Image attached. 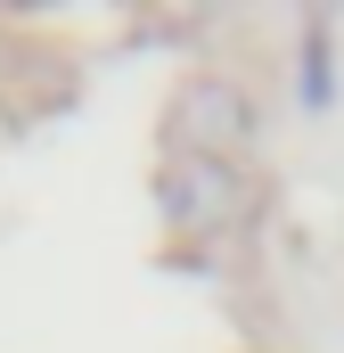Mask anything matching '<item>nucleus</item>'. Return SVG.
<instances>
[{"instance_id": "nucleus-1", "label": "nucleus", "mask_w": 344, "mask_h": 353, "mask_svg": "<svg viewBox=\"0 0 344 353\" xmlns=\"http://www.w3.org/2000/svg\"><path fill=\"white\" fill-rule=\"evenodd\" d=\"M156 205H164V230L213 239V230H230V222L246 214V181H238V165L172 157V148H164V165H156Z\"/></svg>"}, {"instance_id": "nucleus-2", "label": "nucleus", "mask_w": 344, "mask_h": 353, "mask_svg": "<svg viewBox=\"0 0 344 353\" xmlns=\"http://www.w3.org/2000/svg\"><path fill=\"white\" fill-rule=\"evenodd\" d=\"M164 132H172V157L238 165V157H246V140H255V99H246L238 83H222V74H197V83H180Z\"/></svg>"}]
</instances>
